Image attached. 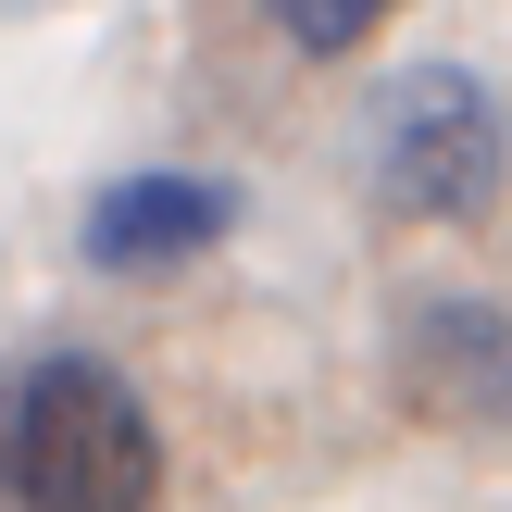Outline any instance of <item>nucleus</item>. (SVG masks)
Returning a JSON list of instances; mask_svg holds the SVG:
<instances>
[{"instance_id":"2","label":"nucleus","mask_w":512,"mask_h":512,"mask_svg":"<svg viewBox=\"0 0 512 512\" xmlns=\"http://www.w3.org/2000/svg\"><path fill=\"white\" fill-rule=\"evenodd\" d=\"M363 175H375V200L413 213V225H475V213L500 200V175H512V113H500V88L463 75V63L388 75L375 113H363Z\"/></svg>"},{"instance_id":"5","label":"nucleus","mask_w":512,"mask_h":512,"mask_svg":"<svg viewBox=\"0 0 512 512\" xmlns=\"http://www.w3.org/2000/svg\"><path fill=\"white\" fill-rule=\"evenodd\" d=\"M263 13H275V38H288L300 63H350V50H363L400 0H263Z\"/></svg>"},{"instance_id":"1","label":"nucleus","mask_w":512,"mask_h":512,"mask_svg":"<svg viewBox=\"0 0 512 512\" xmlns=\"http://www.w3.org/2000/svg\"><path fill=\"white\" fill-rule=\"evenodd\" d=\"M0 512H163L150 400L100 350L0 375Z\"/></svg>"},{"instance_id":"3","label":"nucleus","mask_w":512,"mask_h":512,"mask_svg":"<svg viewBox=\"0 0 512 512\" xmlns=\"http://www.w3.org/2000/svg\"><path fill=\"white\" fill-rule=\"evenodd\" d=\"M225 238H238V188H225V175H188V163L113 175V188L88 200V225H75L88 275H113V288H150V275H188V263H213Z\"/></svg>"},{"instance_id":"4","label":"nucleus","mask_w":512,"mask_h":512,"mask_svg":"<svg viewBox=\"0 0 512 512\" xmlns=\"http://www.w3.org/2000/svg\"><path fill=\"white\" fill-rule=\"evenodd\" d=\"M400 400L450 438H512V313L500 300H425L400 325Z\"/></svg>"}]
</instances>
